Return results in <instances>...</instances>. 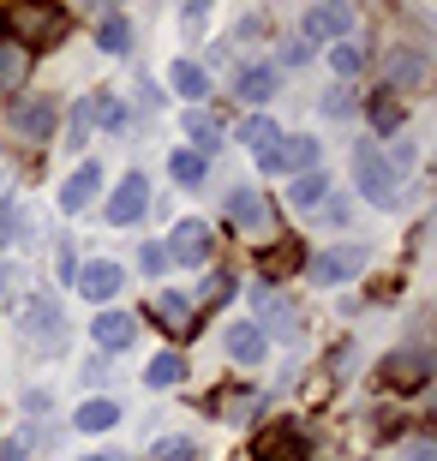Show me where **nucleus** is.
<instances>
[{"instance_id":"nucleus-1","label":"nucleus","mask_w":437,"mask_h":461,"mask_svg":"<svg viewBox=\"0 0 437 461\" xmlns=\"http://www.w3.org/2000/svg\"><path fill=\"white\" fill-rule=\"evenodd\" d=\"M353 186L366 192V204H378V210H396L402 204V174L384 162V150L378 144H353Z\"/></svg>"},{"instance_id":"nucleus-2","label":"nucleus","mask_w":437,"mask_h":461,"mask_svg":"<svg viewBox=\"0 0 437 461\" xmlns=\"http://www.w3.org/2000/svg\"><path fill=\"white\" fill-rule=\"evenodd\" d=\"M252 324H258V336H276V342H294V330H300V318H294V300H287L282 288H252Z\"/></svg>"},{"instance_id":"nucleus-3","label":"nucleus","mask_w":437,"mask_h":461,"mask_svg":"<svg viewBox=\"0 0 437 461\" xmlns=\"http://www.w3.org/2000/svg\"><path fill=\"white\" fill-rule=\"evenodd\" d=\"M348 31H353V6H341V0H318V6H305V18H300V36L305 42H348Z\"/></svg>"},{"instance_id":"nucleus-4","label":"nucleus","mask_w":437,"mask_h":461,"mask_svg":"<svg viewBox=\"0 0 437 461\" xmlns=\"http://www.w3.org/2000/svg\"><path fill=\"white\" fill-rule=\"evenodd\" d=\"M258 162H264V174H287V180H300V174L318 168V138H305V132L276 138V150L258 156Z\"/></svg>"},{"instance_id":"nucleus-5","label":"nucleus","mask_w":437,"mask_h":461,"mask_svg":"<svg viewBox=\"0 0 437 461\" xmlns=\"http://www.w3.org/2000/svg\"><path fill=\"white\" fill-rule=\"evenodd\" d=\"M24 336H31L36 354H60V348H67V318H60V306H54V300H31V306H24Z\"/></svg>"},{"instance_id":"nucleus-6","label":"nucleus","mask_w":437,"mask_h":461,"mask_svg":"<svg viewBox=\"0 0 437 461\" xmlns=\"http://www.w3.org/2000/svg\"><path fill=\"white\" fill-rule=\"evenodd\" d=\"M366 264H371L366 246H330V252L312 258V282H318V288H341V282H353Z\"/></svg>"},{"instance_id":"nucleus-7","label":"nucleus","mask_w":437,"mask_h":461,"mask_svg":"<svg viewBox=\"0 0 437 461\" xmlns=\"http://www.w3.org/2000/svg\"><path fill=\"white\" fill-rule=\"evenodd\" d=\"M54 114H60V103L54 96H24V103L6 114V126H13L18 138H31V144H42V138L54 132Z\"/></svg>"},{"instance_id":"nucleus-8","label":"nucleus","mask_w":437,"mask_h":461,"mask_svg":"<svg viewBox=\"0 0 437 461\" xmlns=\"http://www.w3.org/2000/svg\"><path fill=\"white\" fill-rule=\"evenodd\" d=\"M72 288L85 294V300H96V306H108V300L126 288V270H120V264H108V258H96V264H78Z\"/></svg>"},{"instance_id":"nucleus-9","label":"nucleus","mask_w":437,"mask_h":461,"mask_svg":"<svg viewBox=\"0 0 437 461\" xmlns=\"http://www.w3.org/2000/svg\"><path fill=\"white\" fill-rule=\"evenodd\" d=\"M144 204H150V180H144V174H126V180L114 186V198H108V210H102V216H108L114 228H132L138 216H144Z\"/></svg>"},{"instance_id":"nucleus-10","label":"nucleus","mask_w":437,"mask_h":461,"mask_svg":"<svg viewBox=\"0 0 437 461\" xmlns=\"http://www.w3.org/2000/svg\"><path fill=\"white\" fill-rule=\"evenodd\" d=\"M210 246H216L210 228H204L198 216H186V222L168 234V264H210Z\"/></svg>"},{"instance_id":"nucleus-11","label":"nucleus","mask_w":437,"mask_h":461,"mask_svg":"<svg viewBox=\"0 0 437 461\" xmlns=\"http://www.w3.org/2000/svg\"><path fill=\"white\" fill-rule=\"evenodd\" d=\"M90 342H96V354H120V348H132L138 342V318H132V312H96Z\"/></svg>"},{"instance_id":"nucleus-12","label":"nucleus","mask_w":437,"mask_h":461,"mask_svg":"<svg viewBox=\"0 0 437 461\" xmlns=\"http://www.w3.org/2000/svg\"><path fill=\"white\" fill-rule=\"evenodd\" d=\"M96 192H102V162H78V168L67 174V186H60V210L78 216V210H90Z\"/></svg>"},{"instance_id":"nucleus-13","label":"nucleus","mask_w":437,"mask_h":461,"mask_svg":"<svg viewBox=\"0 0 437 461\" xmlns=\"http://www.w3.org/2000/svg\"><path fill=\"white\" fill-rule=\"evenodd\" d=\"M384 78H389V96L396 90H420L425 85V49H389Z\"/></svg>"},{"instance_id":"nucleus-14","label":"nucleus","mask_w":437,"mask_h":461,"mask_svg":"<svg viewBox=\"0 0 437 461\" xmlns=\"http://www.w3.org/2000/svg\"><path fill=\"white\" fill-rule=\"evenodd\" d=\"M425 377H432V359L420 348H402V354L384 359V384H396V390H420Z\"/></svg>"},{"instance_id":"nucleus-15","label":"nucleus","mask_w":437,"mask_h":461,"mask_svg":"<svg viewBox=\"0 0 437 461\" xmlns=\"http://www.w3.org/2000/svg\"><path fill=\"white\" fill-rule=\"evenodd\" d=\"M222 348H228V359H234V366H264V354H269V342L258 336V324H252V318H246V324H228Z\"/></svg>"},{"instance_id":"nucleus-16","label":"nucleus","mask_w":437,"mask_h":461,"mask_svg":"<svg viewBox=\"0 0 437 461\" xmlns=\"http://www.w3.org/2000/svg\"><path fill=\"white\" fill-rule=\"evenodd\" d=\"M240 103H252V108H264L269 96H276V90H282V67H264V60H258V67H240Z\"/></svg>"},{"instance_id":"nucleus-17","label":"nucleus","mask_w":437,"mask_h":461,"mask_svg":"<svg viewBox=\"0 0 437 461\" xmlns=\"http://www.w3.org/2000/svg\"><path fill=\"white\" fill-rule=\"evenodd\" d=\"M114 426H120V402H108V395H90L85 408L72 413V431H85V438H102Z\"/></svg>"},{"instance_id":"nucleus-18","label":"nucleus","mask_w":437,"mask_h":461,"mask_svg":"<svg viewBox=\"0 0 437 461\" xmlns=\"http://www.w3.org/2000/svg\"><path fill=\"white\" fill-rule=\"evenodd\" d=\"M228 222H234V228H252V234H264V228H269V210H264V198H258L252 186L228 192Z\"/></svg>"},{"instance_id":"nucleus-19","label":"nucleus","mask_w":437,"mask_h":461,"mask_svg":"<svg viewBox=\"0 0 437 461\" xmlns=\"http://www.w3.org/2000/svg\"><path fill=\"white\" fill-rule=\"evenodd\" d=\"M168 85L180 90L192 108H204V96H210V72L198 67V60H174V72H168Z\"/></svg>"},{"instance_id":"nucleus-20","label":"nucleus","mask_w":437,"mask_h":461,"mask_svg":"<svg viewBox=\"0 0 437 461\" xmlns=\"http://www.w3.org/2000/svg\"><path fill=\"white\" fill-rule=\"evenodd\" d=\"M323 198H330V180H323L318 168H312V174H300V180L287 186V210H300V216H312V210H318Z\"/></svg>"},{"instance_id":"nucleus-21","label":"nucleus","mask_w":437,"mask_h":461,"mask_svg":"<svg viewBox=\"0 0 437 461\" xmlns=\"http://www.w3.org/2000/svg\"><path fill=\"white\" fill-rule=\"evenodd\" d=\"M0 24H6V31H24V36H60L67 18L54 13V6H36V13H6Z\"/></svg>"},{"instance_id":"nucleus-22","label":"nucleus","mask_w":437,"mask_h":461,"mask_svg":"<svg viewBox=\"0 0 437 461\" xmlns=\"http://www.w3.org/2000/svg\"><path fill=\"white\" fill-rule=\"evenodd\" d=\"M276 138H282V126H276L269 114H246V120H240V144H246V150L269 156V150H276Z\"/></svg>"},{"instance_id":"nucleus-23","label":"nucleus","mask_w":437,"mask_h":461,"mask_svg":"<svg viewBox=\"0 0 437 461\" xmlns=\"http://www.w3.org/2000/svg\"><path fill=\"white\" fill-rule=\"evenodd\" d=\"M96 49L102 54H132V24L120 13H102V24H96Z\"/></svg>"},{"instance_id":"nucleus-24","label":"nucleus","mask_w":437,"mask_h":461,"mask_svg":"<svg viewBox=\"0 0 437 461\" xmlns=\"http://www.w3.org/2000/svg\"><path fill=\"white\" fill-rule=\"evenodd\" d=\"M186 138L198 144V156L222 150V126H216V114H210V108H192V114H186Z\"/></svg>"},{"instance_id":"nucleus-25","label":"nucleus","mask_w":437,"mask_h":461,"mask_svg":"<svg viewBox=\"0 0 437 461\" xmlns=\"http://www.w3.org/2000/svg\"><path fill=\"white\" fill-rule=\"evenodd\" d=\"M180 377H186V359L180 354H156L150 366H144V384H150V390H174Z\"/></svg>"},{"instance_id":"nucleus-26","label":"nucleus","mask_w":437,"mask_h":461,"mask_svg":"<svg viewBox=\"0 0 437 461\" xmlns=\"http://www.w3.org/2000/svg\"><path fill=\"white\" fill-rule=\"evenodd\" d=\"M24 72H31L24 42H0V90H18V85H24Z\"/></svg>"},{"instance_id":"nucleus-27","label":"nucleus","mask_w":437,"mask_h":461,"mask_svg":"<svg viewBox=\"0 0 437 461\" xmlns=\"http://www.w3.org/2000/svg\"><path fill=\"white\" fill-rule=\"evenodd\" d=\"M144 461H198V438H186V431H174V438L150 444V456H144Z\"/></svg>"},{"instance_id":"nucleus-28","label":"nucleus","mask_w":437,"mask_h":461,"mask_svg":"<svg viewBox=\"0 0 437 461\" xmlns=\"http://www.w3.org/2000/svg\"><path fill=\"white\" fill-rule=\"evenodd\" d=\"M174 180L180 186H204V174H210V156H198V150H174Z\"/></svg>"},{"instance_id":"nucleus-29","label":"nucleus","mask_w":437,"mask_h":461,"mask_svg":"<svg viewBox=\"0 0 437 461\" xmlns=\"http://www.w3.org/2000/svg\"><path fill=\"white\" fill-rule=\"evenodd\" d=\"M90 126H96V96H85V103L72 108V126H67V150H85V144H90Z\"/></svg>"},{"instance_id":"nucleus-30","label":"nucleus","mask_w":437,"mask_h":461,"mask_svg":"<svg viewBox=\"0 0 437 461\" xmlns=\"http://www.w3.org/2000/svg\"><path fill=\"white\" fill-rule=\"evenodd\" d=\"M360 67H366V54L353 49V42H336V49H330V72H336V85H348Z\"/></svg>"},{"instance_id":"nucleus-31","label":"nucleus","mask_w":437,"mask_h":461,"mask_svg":"<svg viewBox=\"0 0 437 461\" xmlns=\"http://www.w3.org/2000/svg\"><path fill=\"white\" fill-rule=\"evenodd\" d=\"M353 108H360V90H353V85H336V90H323V114H330V120H348Z\"/></svg>"},{"instance_id":"nucleus-32","label":"nucleus","mask_w":437,"mask_h":461,"mask_svg":"<svg viewBox=\"0 0 437 461\" xmlns=\"http://www.w3.org/2000/svg\"><path fill=\"white\" fill-rule=\"evenodd\" d=\"M156 318H162V324H186V318H192V300H180V294H156Z\"/></svg>"},{"instance_id":"nucleus-33","label":"nucleus","mask_w":437,"mask_h":461,"mask_svg":"<svg viewBox=\"0 0 437 461\" xmlns=\"http://www.w3.org/2000/svg\"><path fill=\"white\" fill-rule=\"evenodd\" d=\"M371 126H378V132H396V126H402V103H389V90L371 103Z\"/></svg>"},{"instance_id":"nucleus-34","label":"nucleus","mask_w":437,"mask_h":461,"mask_svg":"<svg viewBox=\"0 0 437 461\" xmlns=\"http://www.w3.org/2000/svg\"><path fill=\"white\" fill-rule=\"evenodd\" d=\"M138 270H144V276H162V270H168V246L144 240V246H138Z\"/></svg>"},{"instance_id":"nucleus-35","label":"nucleus","mask_w":437,"mask_h":461,"mask_svg":"<svg viewBox=\"0 0 437 461\" xmlns=\"http://www.w3.org/2000/svg\"><path fill=\"white\" fill-rule=\"evenodd\" d=\"M384 162H389V168H414V162H420V150H414V138H396V144L384 150Z\"/></svg>"},{"instance_id":"nucleus-36","label":"nucleus","mask_w":437,"mask_h":461,"mask_svg":"<svg viewBox=\"0 0 437 461\" xmlns=\"http://www.w3.org/2000/svg\"><path fill=\"white\" fill-rule=\"evenodd\" d=\"M312 54H318V49H312L305 36H287V42H282V67H305Z\"/></svg>"},{"instance_id":"nucleus-37","label":"nucleus","mask_w":437,"mask_h":461,"mask_svg":"<svg viewBox=\"0 0 437 461\" xmlns=\"http://www.w3.org/2000/svg\"><path fill=\"white\" fill-rule=\"evenodd\" d=\"M402 461H437V444L432 438H414V444L402 449Z\"/></svg>"},{"instance_id":"nucleus-38","label":"nucleus","mask_w":437,"mask_h":461,"mask_svg":"<svg viewBox=\"0 0 437 461\" xmlns=\"http://www.w3.org/2000/svg\"><path fill=\"white\" fill-rule=\"evenodd\" d=\"M6 234H13V198H0V252H6Z\"/></svg>"},{"instance_id":"nucleus-39","label":"nucleus","mask_w":437,"mask_h":461,"mask_svg":"<svg viewBox=\"0 0 437 461\" xmlns=\"http://www.w3.org/2000/svg\"><path fill=\"white\" fill-rule=\"evenodd\" d=\"M204 18H210V6H204V0H192V6H186V31H198Z\"/></svg>"},{"instance_id":"nucleus-40","label":"nucleus","mask_w":437,"mask_h":461,"mask_svg":"<svg viewBox=\"0 0 437 461\" xmlns=\"http://www.w3.org/2000/svg\"><path fill=\"white\" fill-rule=\"evenodd\" d=\"M6 288H13V264H6V270H0V294H6Z\"/></svg>"},{"instance_id":"nucleus-41","label":"nucleus","mask_w":437,"mask_h":461,"mask_svg":"<svg viewBox=\"0 0 437 461\" xmlns=\"http://www.w3.org/2000/svg\"><path fill=\"white\" fill-rule=\"evenodd\" d=\"M85 461H120V456H114V449H102V456H85Z\"/></svg>"},{"instance_id":"nucleus-42","label":"nucleus","mask_w":437,"mask_h":461,"mask_svg":"<svg viewBox=\"0 0 437 461\" xmlns=\"http://www.w3.org/2000/svg\"><path fill=\"white\" fill-rule=\"evenodd\" d=\"M0 174H6V162H0Z\"/></svg>"}]
</instances>
